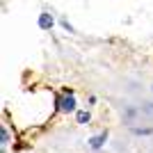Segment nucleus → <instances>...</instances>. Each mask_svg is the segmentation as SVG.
<instances>
[{"instance_id": "f257e3e1", "label": "nucleus", "mask_w": 153, "mask_h": 153, "mask_svg": "<svg viewBox=\"0 0 153 153\" xmlns=\"http://www.w3.org/2000/svg\"><path fill=\"white\" fill-rule=\"evenodd\" d=\"M59 110H62L64 114H66V112H73V110H76V98L71 94L62 96V98H59Z\"/></svg>"}, {"instance_id": "f03ea898", "label": "nucleus", "mask_w": 153, "mask_h": 153, "mask_svg": "<svg viewBox=\"0 0 153 153\" xmlns=\"http://www.w3.org/2000/svg\"><path fill=\"white\" fill-rule=\"evenodd\" d=\"M105 142H108V133H101V135H96V137H91V140H89V146L91 149H101Z\"/></svg>"}, {"instance_id": "7ed1b4c3", "label": "nucleus", "mask_w": 153, "mask_h": 153, "mask_svg": "<svg viewBox=\"0 0 153 153\" xmlns=\"http://www.w3.org/2000/svg\"><path fill=\"white\" fill-rule=\"evenodd\" d=\"M39 27H44V30L53 27V16L51 14H41V16H39Z\"/></svg>"}, {"instance_id": "20e7f679", "label": "nucleus", "mask_w": 153, "mask_h": 153, "mask_svg": "<svg viewBox=\"0 0 153 153\" xmlns=\"http://www.w3.org/2000/svg\"><path fill=\"white\" fill-rule=\"evenodd\" d=\"M0 142H2V146L9 142V133H7V128H0Z\"/></svg>"}, {"instance_id": "39448f33", "label": "nucleus", "mask_w": 153, "mask_h": 153, "mask_svg": "<svg viewBox=\"0 0 153 153\" xmlns=\"http://www.w3.org/2000/svg\"><path fill=\"white\" fill-rule=\"evenodd\" d=\"M89 121V112H78V123H87Z\"/></svg>"}]
</instances>
